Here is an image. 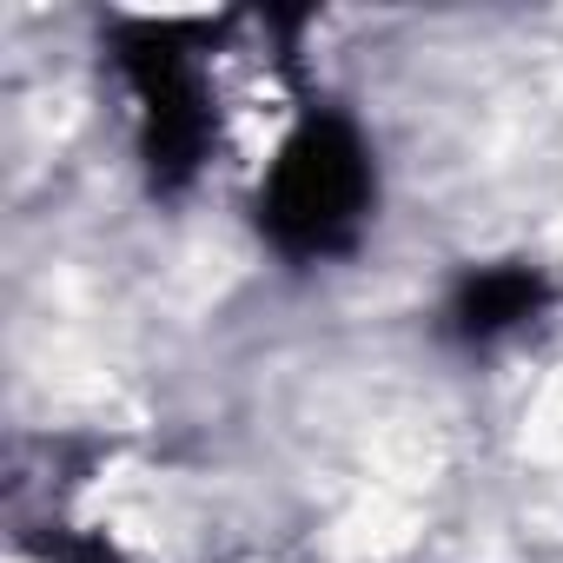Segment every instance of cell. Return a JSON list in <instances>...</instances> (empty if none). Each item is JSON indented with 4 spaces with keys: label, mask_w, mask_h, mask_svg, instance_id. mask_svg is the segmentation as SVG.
Returning <instances> with one entry per match:
<instances>
[{
    "label": "cell",
    "mask_w": 563,
    "mask_h": 563,
    "mask_svg": "<svg viewBox=\"0 0 563 563\" xmlns=\"http://www.w3.org/2000/svg\"><path fill=\"white\" fill-rule=\"evenodd\" d=\"M67 563H120V556H113V550H100V543H87V550H74Z\"/></svg>",
    "instance_id": "cell-4"
},
{
    "label": "cell",
    "mask_w": 563,
    "mask_h": 563,
    "mask_svg": "<svg viewBox=\"0 0 563 563\" xmlns=\"http://www.w3.org/2000/svg\"><path fill=\"white\" fill-rule=\"evenodd\" d=\"M372 212V153L352 120L306 113L272 153L258 186V225L286 258H332Z\"/></svg>",
    "instance_id": "cell-1"
},
{
    "label": "cell",
    "mask_w": 563,
    "mask_h": 563,
    "mask_svg": "<svg viewBox=\"0 0 563 563\" xmlns=\"http://www.w3.org/2000/svg\"><path fill=\"white\" fill-rule=\"evenodd\" d=\"M543 299H550V286H543L537 265H484V272H471L457 286L451 325H457V339L484 345V339H504V332L530 325L543 312Z\"/></svg>",
    "instance_id": "cell-3"
},
{
    "label": "cell",
    "mask_w": 563,
    "mask_h": 563,
    "mask_svg": "<svg viewBox=\"0 0 563 563\" xmlns=\"http://www.w3.org/2000/svg\"><path fill=\"white\" fill-rule=\"evenodd\" d=\"M186 41H192L186 21H126L120 27V80L140 107V153L159 186L192 179L206 159V140H212L206 74Z\"/></svg>",
    "instance_id": "cell-2"
}]
</instances>
